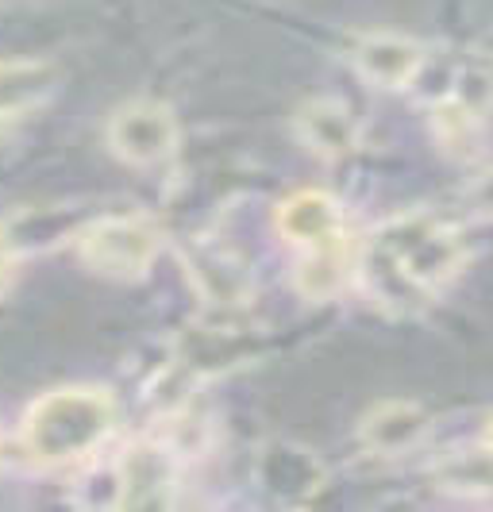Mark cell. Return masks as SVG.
Returning a JSON list of instances; mask_svg holds the SVG:
<instances>
[{
    "label": "cell",
    "mask_w": 493,
    "mask_h": 512,
    "mask_svg": "<svg viewBox=\"0 0 493 512\" xmlns=\"http://www.w3.org/2000/svg\"><path fill=\"white\" fill-rule=\"evenodd\" d=\"M467 201H470V212H474V216L493 220V170L490 174H482V178L470 185Z\"/></svg>",
    "instance_id": "obj_11"
},
{
    "label": "cell",
    "mask_w": 493,
    "mask_h": 512,
    "mask_svg": "<svg viewBox=\"0 0 493 512\" xmlns=\"http://www.w3.org/2000/svg\"><path fill=\"white\" fill-rule=\"evenodd\" d=\"M116 428V401L104 389H54L24 420V451L35 466H66L101 447Z\"/></svg>",
    "instance_id": "obj_2"
},
{
    "label": "cell",
    "mask_w": 493,
    "mask_h": 512,
    "mask_svg": "<svg viewBox=\"0 0 493 512\" xmlns=\"http://www.w3.org/2000/svg\"><path fill=\"white\" fill-rule=\"evenodd\" d=\"M162 235L143 216H104L78 235V255L108 278H143L155 262Z\"/></svg>",
    "instance_id": "obj_4"
},
{
    "label": "cell",
    "mask_w": 493,
    "mask_h": 512,
    "mask_svg": "<svg viewBox=\"0 0 493 512\" xmlns=\"http://www.w3.org/2000/svg\"><path fill=\"white\" fill-rule=\"evenodd\" d=\"M108 147L131 166H158L178 151V120L166 104L131 101L108 120Z\"/></svg>",
    "instance_id": "obj_5"
},
{
    "label": "cell",
    "mask_w": 493,
    "mask_h": 512,
    "mask_svg": "<svg viewBox=\"0 0 493 512\" xmlns=\"http://www.w3.org/2000/svg\"><path fill=\"white\" fill-rule=\"evenodd\" d=\"M467 262V243L451 220L436 212H401L366 235L359 251V282L370 301L393 312L428 305Z\"/></svg>",
    "instance_id": "obj_1"
},
{
    "label": "cell",
    "mask_w": 493,
    "mask_h": 512,
    "mask_svg": "<svg viewBox=\"0 0 493 512\" xmlns=\"http://www.w3.org/2000/svg\"><path fill=\"white\" fill-rule=\"evenodd\" d=\"M278 231L286 235V243L301 251L297 289L305 297L324 301L347 282L351 239H347V224H343V208L328 193L305 189V193L289 197L286 205L278 208Z\"/></svg>",
    "instance_id": "obj_3"
},
{
    "label": "cell",
    "mask_w": 493,
    "mask_h": 512,
    "mask_svg": "<svg viewBox=\"0 0 493 512\" xmlns=\"http://www.w3.org/2000/svg\"><path fill=\"white\" fill-rule=\"evenodd\" d=\"M12 282H16V251L0 231V297L12 289Z\"/></svg>",
    "instance_id": "obj_12"
},
{
    "label": "cell",
    "mask_w": 493,
    "mask_h": 512,
    "mask_svg": "<svg viewBox=\"0 0 493 512\" xmlns=\"http://www.w3.org/2000/svg\"><path fill=\"white\" fill-rule=\"evenodd\" d=\"M428 428V416L420 405H409V401H390L382 409H374L363 420V439L366 447L382 451V455H397L405 447H413L416 439L424 436Z\"/></svg>",
    "instance_id": "obj_9"
},
{
    "label": "cell",
    "mask_w": 493,
    "mask_h": 512,
    "mask_svg": "<svg viewBox=\"0 0 493 512\" xmlns=\"http://www.w3.org/2000/svg\"><path fill=\"white\" fill-rule=\"evenodd\" d=\"M297 135L320 158H343L359 147V124L343 101H309L297 112Z\"/></svg>",
    "instance_id": "obj_8"
},
{
    "label": "cell",
    "mask_w": 493,
    "mask_h": 512,
    "mask_svg": "<svg viewBox=\"0 0 493 512\" xmlns=\"http://www.w3.org/2000/svg\"><path fill=\"white\" fill-rule=\"evenodd\" d=\"M355 70L378 89H405L424 70V47L405 35H366L351 51Z\"/></svg>",
    "instance_id": "obj_7"
},
{
    "label": "cell",
    "mask_w": 493,
    "mask_h": 512,
    "mask_svg": "<svg viewBox=\"0 0 493 512\" xmlns=\"http://www.w3.org/2000/svg\"><path fill=\"white\" fill-rule=\"evenodd\" d=\"M116 489L120 509H166L174 505L178 462L162 443H135L116 466Z\"/></svg>",
    "instance_id": "obj_6"
},
{
    "label": "cell",
    "mask_w": 493,
    "mask_h": 512,
    "mask_svg": "<svg viewBox=\"0 0 493 512\" xmlns=\"http://www.w3.org/2000/svg\"><path fill=\"white\" fill-rule=\"evenodd\" d=\"M51 62H0V116H20L54 93Z\"/></svg>",
    "instance_id": "obj_10"
},
{
    "label": "cell",
    "mask_w": 493,
    "mask_h": 512,
    "mask_svg": "<svg viewBox=\"0 0 493 512\" xmlns=\"http://www.w3.org/2000/svg\"><path fill=\"white\" fill-rule=\"evenodd\" d=\"M478 462H482V478H486V486H493V420L486 424V439H482V455H478Z\"/></svg>",
    "instance_id": "obj_13"
}]
</instances>
